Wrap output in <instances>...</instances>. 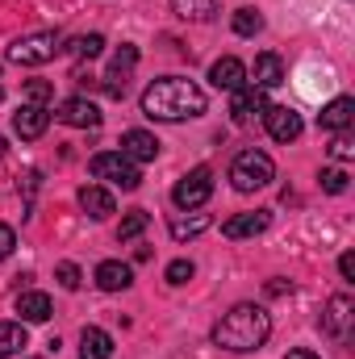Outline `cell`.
Segmentation results:
<instances>
[{
  "mask_svg": "<svg viewBox=\"0 0 355 359\" xmlns=\"http://www.w3.org/2000/svg\"><path fill=\"white\" fill-rule=\"evenodd\" d=\"M351 155H355V138H351V130H339V134H335V142H330V159L347 163Z\"/></svg>",
  "mask_w": 355,
  "mask_h": 359,
  "instance_id": "27",
  "label": "cell"
},
{
  "mask_svg": "<svg viewBox=\"0 0 355 359\" xmlns=\"http://www.w3.org/2000/svg\"><path fill=\"white\" fill-rule=\"evenodd\" d=\"M72 50H76L80 59H96V55L105 50V38H100V34H84V38H80V42H76Z\"/></svg>",
  "mask_w": 355,
  "mask_h": 359,
  "instance_id": "30",
  "label": "cell"
},
{
  "mask_svg": "<svg viewBox=\"0 0 355 359\" xmlns=\"http://www.w3.org/2000/svg\"><path fill=\"white\" fill-rule=\"evenodd\" d=\"M272 180H276L272 155H264V151H239V155H234V163H230V184H234L239 192L267 188Z\"/></svg>",
  "mask_w": 355,
  "mask_h": 359,
  "instance_id": "3",
  "label": "cell"
},
{
  "mask_svg": "<svg viewBox=\"0 0 355 359\" xmlns=\"http://www.w3.org/2000/svg\"><path fill=\"white\" fill-rule=\"evenodd\" d=\"M322 334L326 339H335V343H351V334H355V301L351 297H330L326 301V309H322Z\"/></svg>",
  "mask_w": 355,
  "mask_h": 359,
  "instance_id": "6",
  "label": "cell"
},
{
  "mask_svg": "<svg viewBox=\"0 0 355 359\" xmlns=\"http://www.w3.org/2000/svg\"><path fill=\"white\" fill-rule=\"evenodd\" d=\"M264 126H267V134L276 138V142H297L301 138V113L297 109H288V104H267L264 109Z\"/></svg>",
  "mask_w": 355,
  "mask_h": 359,
  "instance_id": "9",
  "label": "cell"
},
{
  "mask_svg": "<svg viewBox=\"0 0 355 359\" xmlns=\"http://www.w3.org/2000/svg\"><path fill=\"white\" fill-rule=\"evenodd\" d=\"M80 209L88 213L92 222H105L109 213H117V201H113L109 188H100V184H84V188H80Z\"/></svg>",
  "mask_w": 355,
  "mask_h": 359,
  "instance_id": "14",
  "label": "cell"
},
{
  "mask_svg": "<svg viewBox=\"0 0 355 359\" xmlns=\"http://www.w3.org/2000/svg\"><path fill=\"white\" fill-rule=\"evenodd\" d=\"M29 339H25V326L21 322H0V359L25 355Z\"/></svg>",
  "mask_w": 355,
  "mask_h": 359,
  "instance_id": "22",
  "label": "cell"
},
{
  "mask_svg": "<svg viewBox=\"0 0 355 359\" xmlns=\"http://www.w3.org/2000/svg\"><path fill=\"white\" fill-rule=\"evenodd\" d=\"M209 230V213H192V217H172V238H196Z\"/></svg>",
  "mask_w": 355,
  "mask_h": 359,
  "instance_id": "24",
  "label": "cell"
},
{
  "mask_svg": "<svg viewBox=\"0 0 355 359\" xmlns=\"http://www.w3.org/2000/svg\"><path fill=\"white\" fill-rule=\"evenodd\" d=\"M267 209H255V213H239V217H230L226 226H222V234L226 238H255V234H264L267 230Z\"/></svg>",
  "mask_w": 355,
  "mask_h": 359,
  "instance_id": "19",
  "label": "cell"
},
{
  "mask_svg": "<svg viewBox=\"0 0 355 359\" xmlns=\"http://www.w3.org/2000/svg\"><path fill=\"white\" fill-rule=\"evenodd\" d=\"M172 13L180 21H213L217 0H172Z\"/></svg>",
  "mask_w": 355,
  "mask_h": 359,
  "instance_id": "23",
  "label": "cell"
},
{
  "mask_svg": "<svg viewBox=\"0 0 355 359\" xmlns=\"http://www.w3.org/2000/svg\"><path fill=\"white\" fill-rule=\"evenodd\" d=\"M159 147H163V142H159L151 130H126V134H121V155L134 159V163H155Z\"/></svg>",
  "mask_w": 355,
  "mask_h": 359,
  "instance_id": "11",
  "label": "cell"
},
{
  "mask_svg": "<svg viewBox=\"0 0 355 359\" xmlns=\"http://www.w3.org/2000/svg\"><path fill=\"white\" fill-rule=\"evenodd\" d=\"M267 334H272V313H267L264 305H251V301L234 305V309L213 326V343H217L222 351H234V355L260 351L267 343Z\"/></svg>",
  "mask_w": 355,
  "mask_h": 359,
  "instance_id": "2",
  "label": "cell"
},
{
  "mask_svg": "<svg viewBox=\"0 0 355 359\" xmlns=\"http://www.w3.org/2000/svg\"><path fill=\"white\" fill-rule=\"evenodd\" d=\"M284 359H318V355H314V351H305V347H297V351H288Z\"/></svg>",
  "mask_w": 355,
  "mask_h": 359,
  "instance_id": "36",
  "label": "cell"
},
{
  "mask_svg": "<svg viewBox=\"0 0 355 359\" xmlns=\"http://www.w3.org/2000/svg\"><path fill=\"white\" fill-rule=\"evenodd\" d=\"M17 313H21V322H46V318L55 313V301H51L46 292L29 288V292L17 297Z\"/></svg>",
  "mask_w": 355,
  "mask_h": 359,
  "instance_id": "20",
  "label": "cell"
},
{
  "mask_svg": "<svg viewBox=\"0 0 355 359\" xmlns=\"http://www.w3.org/2000/svg\"><path fill=\"white\" fill-rule=\"evenodd\" d=\"M4 151H8V147H4V138H0V155H4Z\"/></svg>",
  "mask_w": 355,
  "mask_h": 359,
  "instance_id": "37",
  "label": "cell"
},
{
  "mask_svg": "<svg viewBox=\"0 0 355 359\" xmlns=\"http://www.w3.org/2000/svg\"><path fill=\"white\" fill-rule=\"evenodd\" d=\"M230 25H234V34H239V38H255V34L264 29V17H260L255 8H239Z\"/></svg>",
  "mask_w": 355,
  "mask_h": 359,
  "instance_id": "26",
  "label": "cell"
},
{
  "mask_svg": "<svg viewBox=\"0 0 355 359\" xmlns=\"http://www.w3.org/2000/svg\"><path fill=\"white\" fill-rule=\"evenodd\" d=\"M322 188H326V192H330V196H339V192H347V172H343V168H326V172H322Z\"/></svg>",
  "mask_w": 355,
  "mask_h": 359,
  "instance_id": "29",
  "label": "cell"
},
{
  "mask_svg": "<svg viewBox=\"0 0 355 359\" xmlns=\"http://www.w3.org/2000/svg\"><path fill=\"white\" fill-rule=\"evenodd\" d=\"M134 284V268L130 264H117V259H105L96 268V288L100 292H126Z\"/></svg>",
  "mask_w": 355,
  "mask_h": 359,
  "instance_id": "16",
  "label": "cell"
},
{
  "mask_svg": "<svg viewBox=\"0 0 355 359\" xmlns=\"http://www.w3.org/2000/svg\"><path fill=\"white\" fill-rule=\"evenodd\" d=\"M13 247H17L13 226H0V259H8V255H13Z\"/></svg>",
  "mask_w": 355,
  "mask_h": 359,
  "instance_id": "33",
  "label": "cell"
},
{
  "mask_svg": "<svg viewBox=\"0 0 355 359\" xmlns=\"http://www.w3.org/2000/svg\"><path fill=\"white\" fill-rule=\"evenodd\" d=\"M209 80H213V88H222V92H239L247 84V63L234 59V55H226V59H217L209 67Z\"/></svg>",
  "mask_w": 355,
  "mask_h": 359,
  "instance_id": "12",
  "label": "cell"
},
{
  "mask_svg": "<svg viewBox=\"0 0 355 359\" xmlns=\"http://www.w3.org/2000/svg\"><path fill=\"white\" fill-rule=\"evenodd\" d=\"M192 259H172V264H168V284H188V280H192Z\"/></svg>",
  "mask_w": 355,
  "mask_h": 359,
  "instance_id": "31",
  "label": "cell"
},
{
  "mask_svg": "<svg viewBox=\"0 0 355 359\" xmlns=\"http://www.w3.org/2000/svg\"><path fill=\"white\" fill-rule=\"evenodd\" d=\"M351 121H355V100H351V96H335V100L318 113V126H322V130H330V134L351 130Z\"/></svg>",
  "mask_w": 355,
  "mask_h": 359,
  "instance_id": "15",
  "label": "cell"
},
{
  "mask_svg": "<svg viewBox=\"0 0 355 359\" xmlns=\"http://www.w3.org/2000/svg\"><path fill=\"white\" fill-rule=\"evenodd\" d=\"M55 117H59L63 126H72V130H96V126H100V109L92 104L88 96H67Z\"/></svg>",
  "mask_w": 355,
  "mask_h": 359,
  "instance_id": "10",
  "label": "cell"
},
{
  "mask_svg": "<svg viewBox=\"0 0 355 359\" xmlns=\"http://www.w3.org/2000/svg\"><path fill=\"white\" fill-rule=\"evenodd\" d=\"M0 100H4V88H0Z\"/></svg>",
  "mask_w": 355,
  "mask_h": 359,
  "instance_id": "38",
  "label": "cell"
},
{
  "mask_svg": "<svg viewBox=\"0 0 355 359\" xmlns=\"http://www.w3.org/2000/svg\"><path fill=\"white\" fill-rule=\"evenodd\" d=\"M55 96V84H46V80H29L25 84V104H46Z\"/></svg>",
  "mask_w": 355,
  "mask_h": 359,
  "instance_id": "28",
  "label": "cell"
},
{
  "mask_svg": "<svg viewBox=\"0 0 355 359\" xmlns=\"http://www.w3.org/2000/svg\"><path fill=\"white\" fill-rule=\"evenodd\" d=\"M288 288H293V284H284V280H267V292H272V297H284Z\"/></svg>",
  "mask_w": 355,
  "mask_h": 359,
  "instance_id": "35",
  "label": "cell"
},
{
  "mask_svg": "<svg viewBox=\"0 0 355 359\" xmlns=\"http://www.w3.org/2000/svg\"><path fill=\"white\" fill-rule=\"evenodd\" d=\"M147 222H151V213H147V209H130V213L121 217V226H117V238H121V243L138 238V234L147 230Z\"/></svg>",
  "mask_w": 355,
  "mask_h": 359,
  "instance_id": "25",
  "label": "cell"
},
{
  "mask_svg": "<svg viewBox=\"0 0 355 359\" xmlns=\"http://www.w3.org/2000/svg\"><path fill=\"white\" fill-rule=\"evenodd\" d=\"M251 84L255 88H276V84H284V63H280V55H272V50H264V55H255V67H251Z\"/></svg>",
  "mask_w": 355,
  "mask_h": 359,
  "instance_id": "18",
  "label": "cell"
},
{
  "mask_svg": "<svg viewBox=\"0 0 355 359\" xmlns=\"http://www.w3.org/2000/svg\"><path fill=\"white\" fill-rule=\"evenodd\" d=\"M339 271H343V280H355V251H347V255L339 259Z\"/></svg>",
  "mask_w": 355,
  "mask_h": 359,
  "instance_id": "34",
  "label": "cell"
},
{
  "mask_svg": "<svg viewBox=\"0 0 355 359\" xmlns=\"http://www.w3.org/2000/svg\"><path fill=\"white\" fill-rule=\"evenodd\" d=\"M142 113L151 121H192L205 113V92L184 76H163L142 92Z\"/></svg>",
  "mask_w": 355,
  "mask_h": 359,
  "instance_id": "1",
  "label": "cell"
},
{
  "mask_svg": "<svg viewBox=\"0 0 355 359\" xmlns=\"http://www.w3.org/2000/svg\"><path fill=\"white\" fill-rule=\"evenodd\" d=\"M92 176L96 180H109L113 188H121V192H134L142 176H138V163L134 159H126L121 151H100V155H92Z\"/></svg>",
  "mask_w": 355,
  "mask_h": 359,
  "instance_id": "5",
  "label": "cell"
},
{
  "mask_svg": "<svg viewBox=\"0 0 355 359\" xmlns=\"http://www.w3.org/2000/svg\"><path fill=\"white\" fill-rule=\"evenodd\" d=\"M46 126H51V113H46L42 104H21V109H17V117H13V130H17L25 142L42 138V134H46Z\"/></svg>",
  "mask_w": 355,
  "mask_h": 359,
  "instance_id": "13",
  "label": "cell"
},
{
  "mask_svg": "<svg viewBox=\"0 0 355 359\" xmlns=\"http://www.w3.org/2000/svg\"><path fill=\"white\" fill-rule=\"evenodd\" d=\"M113 355V339H109V330H100V326H84V334H80V359H109Z\"/></svg>",
  "mask_w": 355,
  "mask_h": 359,
  "instance_id": "21",
  "label": "cell"
},
{
  "mask_svg": "<svg viewBox=\"0 0 355 359\" xmlns=\"http://www.w3.org/2000/svg\"><path fill=\"white\" fill-rule=\"evenodd\" d=\"M55 55H59V34H55V29H38V34L17 38L4 59L17 63V67H42V63H51Z\"/></svg>",
  "mask_w": 355,
  "mask_h": 359,
  "instance_id": "4",
  "label": "cell"
},
{
  "mask_svg": "<svg viewBox=\"0 0 355 359\" xmlns=\"http://www.w3.org/2000/svg\"><path fill=\"white\" fill-rule=\"evenodd\" d=\"M267 109V92L255 88V84H243L239 92H230V113L234 121H247L251 113H264Z\"/></svg>",
  "mask_w": 355,
  "mask_h": 359,
  "instance_id": "17",
  "label": "cell"
},
{
  "mask_svg": "<svg viewBox=\"0 0 355 359\" xmlns=\"http://www.w3.org/2000/svg\"><path fill=\"white\" fill-rule=\"evenodd\" d=\"M55 276H59V284H63L67 292H76V288H80V280H84L76 264H59V271H55Z\"/></svg>",
  "mask_w": 355,
  "mask_h": 359,
  "instance_id": "32",
  "label": "cell"
},
{
  "mask_svg": "<svg viewBox=\"0 0 355 359\" xmlns=\"http://www.w3.org/2000/svg\"><path fill=\"white\" fill-rule=\"evenodd\" d=\"M134 63H138V46L121 42V50L113 55V63H109V72H105V80H100V88L109 92L113 100H121V96H126V80H130Z\"/></svg>",
  "mask_w": 355,
  "mask_h": 359,
  "instance_id": "8",
  "label": "cell"
},
{
  "mask_svg": "<svg viewBox=\"0 0 355 359\" xmlns=\"http://www.w3.org/2000/svg\"><path fill=\"white\" fill-rule=\"evenodd\" d=\"M209 196H213V172H209V168H192V172L180 176V184L172 188V201H176L184 213H188V209H201Z\"/></svg>",
  "mask_w": 355,
  "mask_h": 359,
  "instance_id": "7",
  "label": "cell"
}]
</instances>
